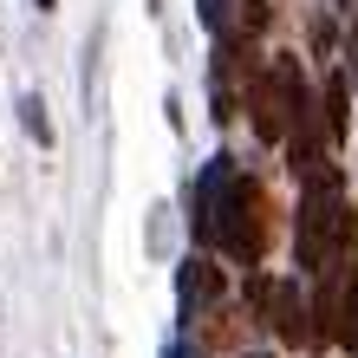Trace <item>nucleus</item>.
Segmentation results:
<instances>
[{
    "label": "nucleus",
    "instance_id": "nucleus-8",
    "mask_svg": "<svg viewBox=\"0 0 358 358\" xmlns=\"http://www.w3.org/2000/svg\"><path fill=\"white\" fill-rule=\"evenodd\" d=\"M228 13H235V0H202V27H208V33H222Z\"/></svg>",
    "mask_w": 358,
    "mask_h": 358
},
{
    "label": "nucleus",
    "instance_id": "nucleus-7",
    "mask_svg": "<svg viewBox=\"0 0 358 358\" xmlns=\"http://www.w3.org/2000/svg\"><path fill=\"white\" fill-rule=\"evenodd\" d=\"M320 117H326V137L339 143V137H345V78H326V98H320Z\"/></svg>",
    "mask_w": 358,
    "mask_h": 358
},
{
    "label": "nucleus",
    "instance_id": "nucleus-3",
    "mask_svg": "<svg viewBox=\"0 0 358 358\" xmlns=\"http://www.w3.org/2000/svg\"><path fill=\"white\" fill-rule=\"evenodd\" d=\"M306 78H300V59H287V52H273L267 66L248 78V117H255V137L261 143H287L293 131V117H300V104H306Z\"/></svg>",
    "mask_w": 358,
    "mask_h": 358
},
{
    "label": "nucleus",
    "instance_id": "nucleus-1",
    "mask_svg": "<svg viewBox=\"0 0 358 358\" xmlns=\"http://www.w3.org/2000/svg\"><path fill=\"white\" fill-rule=\"evenodd\" d=\"M196 241L202 248H222L228 261L255 267L261 248H267V202H261V182L241 176L228 157H215L196 182Z\"/></svg>",
    "mask_w": 358,
    "mask_h": 358
},
{
    "label": "nucleus",
    "instance_id": "nucleus-11",
    "mask_svg": "<svg viewBox=\"0 0 358 358\" xmlns=\"http://www.w3.org/2000/svg\"><path fill=\"white\" fill-rule=\"evenodd\" d=\"M352 52H358V33H352Z\"/></svg>",
    "mask_w": 358,
    "mask_h": 358
},
{
    "label": "nucleus",
    "instance_id": "nucleus-10",
    "mask_svg": "<svg viewBox=\"0 0 358 358\" xmlns=\"http://www.w3.org/2000/svg\"><path fill=\"white\" fill-rule=\"evenodd\" d=\"M248 358H267V352H248Z\"/></svg>",
    "mask_w": 358,
    "mask_h": 358
},
{
    "label": "nucleus",
    "instance_id": "nucleus-9",
    "mask_svg": "<svg viewBox=\"0 0 358 358\" xmlns=\"http://www.w3.org/2000/svg\"><path fill=\"white\" fill-rule=\"evenodd\" d=\"M33 7H46V13H52V7H59V0H33Z\"/></svg>",
    "mask_w": 358,
    "mask_h": 358
},
{
    "label": "nucleus",
    "instance_id": "nucleus-5",
    "mask_svg": "<svg viewBox=\"0 0 358 358\" xmlns=\"http://www.w3.org/2000/svg\"><path fill=\"white\" fill-rule=\"evenodd\" d=\"M222 293H228V287H222V267L202 261V255H189V261L176 267V320L196 326L208 306H222Z\"/></svg>",
    "mask_w": 358,
    "mask_h": 358
},
{
    "label": "nucleus",
    "instance_id": "nucleus-6",
    "mask_svg": "<svg viewBox=\"0 0 358 358\" xmlns=\"http://www.w3.org/2000/svg\"><path fill=\"white\" fill-rule=\"evenodd\" d=\"M20 124H27V137L39 143V150H52V117H46V98H39V92L20 98Z\"/></svg>",
    "mask_w": 358,
    "mask_h": 358
},
{
    "label": "nucleus",
    "instance_id": "nucleus-2",
    "mask_svg": "<svg viewBox=\"0 0 358 358\" xmlns=\"http://www.w3.org/2000/svg\"><path fill=\"white\" fill-rule=\"evenodd\" d=\"M358 241V215L345 202V182L339 170H320L306 176V196H300V222H293V255H300V273H320L339 248Z\"/></svg>",
    "mask_w": 358,
    "mask_h": 358
},
{
    "label": "nucleus",
    "instance_id": "nucleus-12",
    "mask_svg": "<svg viewBox=\"0 0 358 358\" xmlns=\"http://www.w3.org/2000/svg\"><path fill=\"white\" fill-rule=\"evenodd\" d=\"M339 7H345V0H339Z\"/></svg>",
    "mask_w": 358,
    "mask_h": 358
},
{
    "label": "nucleus",
    "instance_id": "nucleus-4",
    "mask_svg": "<svg viewBox=\"0 0 358 358\" xmlns=\"http://www.w3.org/2000/svg\"><path fill=\"white\" fill-rule=\"evenodd\" d=\"M255 306H261V320L280 332L287 345H306V339H313V326H306V320H313V306H306L300 280H287V273L273 280V273H261V280H255Z\"/></svg>",
    "mask_w": 358,
    "mask_h": 358
}]
</instances>
